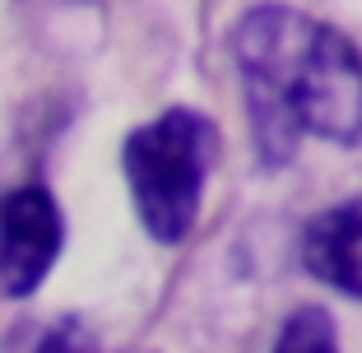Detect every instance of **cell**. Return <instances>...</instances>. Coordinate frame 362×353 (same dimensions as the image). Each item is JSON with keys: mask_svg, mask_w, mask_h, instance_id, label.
Masks as SVG:
<instances>
[{"mask_svg": "<svg viewBox=\"0 0 362 353\" xmlns=\"http://www.w3.org/2000/svg\"><path fill=\"white\" fill-rule=\"evenodd\" d=\"M274 353H339L334 340V321L320 307H298L279 330Z\"/></svg>", "mask_w": 362, "mask_h": 353, "instance_id": "obj_5", "label": "cell"}, {"mask_svg": "<svg viewBox=\"0 0 362 353\" xmlns=\"http://www.w3.org/2000/svg\"><path fill=\"white\" fill-rule=\"evenodd\" d=\"M218 158V130L195 108H168L149 126L130 130L121 168L135 195L139 224L153 242H181L200 214L204 177Z\"/></svg>", "mask_w": 362, "mask_h": 353, "instance_id": "obj_2", "label": "cell"}, {"mask_svg": "<svg viewBox=\"0 0 362 353\" xmlns=\"http://www.w3.org/2000/svg\"><path fill=\"white\" fill-rule=\"evenodd\" d=\"M19 340L10 353H93V340L79 321H47V325H19Z\"/></svg>", "mask_w": 362, "mask_h": 353, "instance_id": "obj_6", "label": "cell"}, {"mask_svg": "<svg viewBox=\"0 0 362 353\" xmlns=\"http://www.w3.org/2000/svg\"><path fill=\"white\" fill-rule=\"evenodd\" d=\"M302 265L330 289L362 298V195L320 209L302 233Z\"/></svg>", "mask_w": 362, "mask_h": 353, "instance_id": "obj_4", "label": "cell"}, {"mask_svg": "<svg viewBox=\"0 0 362 353\" xmlns=\"http://www.w3.org/2000/svg\"><path fill=\"white\" fill-rule=\"evenodd\" d=\"M65 224L47 186L0 195V298H28L56 265Z\"/></svg>", "mask_w": 362, "mask_h": 353, "instance_id": "obj_3", "label": "cell"}, {"mask_svg": "<svg viewBox=\"0 0 362 353\" xmlns=\"http://www.w3.org/2000/svg\"><path fill=\"white\" fill-rule=\"evenodd\" d=\"M256 149L269 168L298 154L302 135L362 139V56L339 28L288 5H256L233 28Z\"/></svg>", "mask_w": 362, "mask_h": 353, "instance_id": "obj_1", "label": "cell"}]
</instances>
